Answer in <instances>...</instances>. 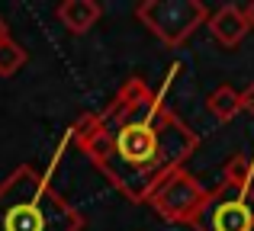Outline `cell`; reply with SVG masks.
I'll return each instance as SVG.
<instances>
[{"mask_svg": "<svg viewBox=\"0 0 254 231\" xmlns=\"http://www.w3.org/2000/svg\"><path fill=\"white\" fill-rule=\"evenodd\" d=\"M199 135L171 109L168 93L132 77L119 87L81 144L90 164L129 202H148L158 180L184 167Z\"/></svg>", "mask_w": 254, "mask_h": 231, "instance_id": "obj_1", "label": "cell"}, {"mask_svg": "<svg viewBox=\"0 0 254 231\" xmlns=\"http://www.w3.org/2000/svg\"><path fill=\"white\" fill-rule=\"evenodd\" d=\"M84 215L52 189L32 164L0 183V231H84Z\"/></svg>", "mask_w": 254, "mask_h": 231, "instance_id": "obj_2", "label": "cell"}, {"mask_svg": "<svg viewBox=\"0 0 254 231\" xmlns=\"http://www.w3.org/2000/svg\"><path fill=\"white\" fill-rule=\"evenodd\" d=\"M135 19L164 45L177 48L209 23V6L203 0H142L135 6Z\"/></svg>", "mask_w": 254, "mask_h": 231, "instance_id": "obj_3", "label": "cell"}, {"mask_svg": "<svg viewBox=\"0 0 254 231\" xmlns=\"http://www.w3.org/2000/svg\"><path fill=\"white\" fill-rule=\"evenodd\" d=\"M193 231H254V186L219 183L199 206Z\"/></svg>", "mask_w": 254, "mask_h": 231, "instance_id": "obj_4", "label": "cell"}, {"mask_svg": "<svg viewBox=\"0 0 254 231\" xmlns=\"http://www.w3.org/2000/svg\"><path fill=\"white\" fill-rule=\"evenodd\" d=\"M206 199V189L199 186V180L193 174H187L184 167L171 170L164 180H158V186L151 189L148 206L161 215L164 222H174V225H190L196 219L199 206Z\"/></svg>", "mask_w": 254, "mask_h": 231, "instance_id": "obj_5", "label": "cell"}, {"mask_svg": "<svg viewBox=\"0 0 254 231\" xmlns=\"http://www.w3.org/2000/svg\"><path fill=\"white\" fill-rule=\"evenodd\" d=\"M55 16L71 36H84V32H90L100 23L103 10H100L97 0H62L55 6Z\"/></svg>", "mask_w": 254, "mask_h": 231, "instance_id": "obj_6", "label": "cell"}, {"mask_svg": "<svg viewBox=\"0 0 254 231\" xmlns=\"http://www.w3.org/2000/svg\"><path fill=\"white\" fill-rule=\"evenodd\" d=\"M206 26H209V32L225 45V48H235V45L245 39V32H248L245 13H242V6H235V3H225V6H219L216 13H209V23Z\"/></svg>", "mask_w": 254, "mask_h": 231, "instance_id": "obj_7", "label": "cell"}, {"mask_svg": "<svg viewBox=\"0 0 254 231\" xmlns=\"http://www.w3.org/2000/svg\"><path fill=\"white\" fill-rule=\"evenodd\" d=\"M206 109L216 122H232L238 113H242V103H238V90L229 87V84H219L209 96H206Z\"/></svg>", "mask_w": 254, "mask_h": 231, "instance_id": "obj_8", "label": "cell"}, {"mask_svg": "<svg viewBox=\"0 0 254 231\" xmlns=\"http://www.w3.org/2000/svg\"><path fill=\"white\" fill-rule=\"evenodd\" d=\"M222 183H229V186H251L254 183V151L251 154H232L225 161Z\"/></svg>", "mask_w": 254, "mask_h": 231, "instance_id": "obj_9", "label": "cell"}, {"mask_svg": "<svg viewBox=\"0 0 254 231\" xmlns=\"http://www.w3.org/2000/svg\"><path fill=\"white\" fill-rule=\"evenodd\" d=\"M26 61H29V51L19 42H13V39L0 42V77H13Z\"/></svg>", "mask_w": 254, "mask_h": 231, "instance_id": "obj_10", "label": "cell"}, {"mask_svg": "<svg viewBox=\"0 0 254 231\" xmlns=\"http://www.w3.org/2000/svg\"><path fill=\"white\" fill-rule=\"evenodd\" d=\"M238 103H242V113L254 116V84H248V87L238 93Z\"/></svg>", "mask_w": 254, "mask_h": 231, "instance_id": "obj_11", "label": "cell"}, {"mask_svg": "<svg viewBox=\"0 0 254 231\" xmlns=\"http://www.w3.org/2000/svg\"><path fill=\"white\" fill-rule=\"evenodd\" d=\"M242 13H245V23H248V29H254V0H251L248 6H245Z\"/></svg>", "mask_w": 254, "mask_h": 231, "instance_id": "obj_12", "label": "cell"}, {"mask_svg": "<svg viewBox=\"0 0 254 231\" xmlns=\"http://www.w3.org/2000/svg\"><path fill=\"white\" fill-rule=\"evenodd\" d=\"M10 39V29H6V23H3V16H0V42H6Z\"/></svg>", "mask_w": 254, "mask_h": 231, "instance_id": "obj_13", "label": "cell"}]
</instances>
